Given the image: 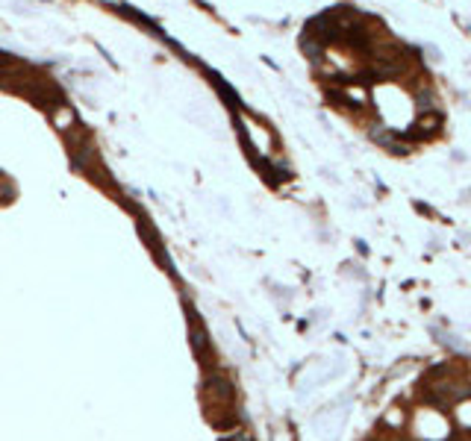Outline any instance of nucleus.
Here are the masks:
<instances>
[{
    "mask_svg": "<svg viewBox=\"0 0 471 441\" xmlns=\"http://www.w3.org/2000/svg\"><path fill=\"white\" fill-rule=\"evenodd\" d=\"M436 95H433V88H418L416 92V112L418 115H427V112H436Z\"/></svg>",
    "mask_w": 471,
    "mask_h": 441,
    "instance_id": "obj_2",
    "label": "nucleus"
},
{
    "mask_svg": "<svg viewBox=\"0 0 471 441\" xmlns=\"http://www.w3.org/2000/svg\"><path fill=\"white\" fill-rule=\"evenodd\" d=\"M468 394H471V388H468Z\"/></svg>",
    "mask_w": 471,
    "mask_h": 441,
    "instance_id": "obj_3",
    "label": "nucleus"
},
{
    "mask_svg": "<svg viewBox=\"0 0 471 441\" xmlns=\"http://www.w3.org/2000/svg\"><path fill=\"white\" fill-rule=\"evenodd\" d=\"M439 127H442L439 112H427V115H421V121H418V132H413V136H418V139H430V136H436V132H439Z\"/></svg>",
    "mask_w": 471,
    "mask_h": 441,
    "instance_id": "obj_1",
    "label": "nucleus"
}]
</instances>
